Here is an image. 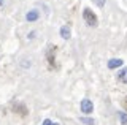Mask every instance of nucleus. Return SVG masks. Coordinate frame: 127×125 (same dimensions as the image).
Masks as SVG:
<instances>
[{
    "mask_svg": "<svg viewBox=\"0 0 127 125\" xmlns=\"http://www.w3.org/2000/svg\"><path fill=\"white\" fill-rule=\"evenodd\" d=\"M122 63H124V60H122V59H111V60H108V68L110 70H114V68L121 67Z\"/></svg>",
    "mask_w": 127,
    "mask_h": 125,
    "instance_id": "20e7f679",
    "label": "nucleus"
},
{
    "mask_svg": "<svg viewBox=\"0 0 127 125\" xmlns=\"http://www.w3.org/2000/svg\"><path fill=\"white\" fill-rule=\"evenodd\" d=\"M41 125H53V122H51L49 119H45V120H43V124H41Z\"/></svg>",
    "mask_w": 127,
    "mask_h": 125,
    "instance_id": "9d476101",
    "label": "nucleus"
},
{
    "mask_svg": "<svg viewBox=\"0 0 127 125\" xmlns=\"http://www.w3.org/2000/svg\"><path fill=\"white\" fill-rule=\"evenodd\" d=\"M79 108H81V112H84V114H91V112L94 111V104H92V101H91L89 98L81 100V104H79Z\"/></svg>",
    "mask_w": 127,
    "mask_h": 125,
    "instance_id": "f03ea898",
    "label": "nucleus"
},
{
    "mask_svg": "<svg viewBox=\"0 0 127 125\" xmlns=\"http://www.w3.org/2000/svg\"><path fill=\"white\" fill-rule=\"evenodd\" d=\"M83 19H84V22L87 25H91V27H95L98 24V19H97V16H95V13H92L89 8L83 10Z\"/></svg>",
    "mask_w": 127,
    "mask_h": 125,
    "instance_id": "f257e3e1",
    "label": "nucleus"
},
{
    "mask_svg": "<svg viewBox=\"0 0 127 125\" xmlns=\"http://www.w3.org/2000/svg\"><path fill=\"white\" fill-rule=\"evenodd\" d=\"M53 125H59V124H57V122H53Z\"/></svg>",
    "mask_w": 127,
    "mask_h": 125,
    "instance_id": "f8f14e48",
    "label": "nucleus"
},
{
    "mask_svg": "<svg viewBox=\"0 0 127 125\" xmlns=\"http://www.w3.org/2000/svg\"><path fill=\"white\" fill-rule=\"evenodd\" d=\"M94 3L98 6V8H102V6L105 5V0H94Z\"/></svg>",
    "mask_w": 127,
    "mask_h": 125,
    "instance_id": "1a4fd4ad",
    "label": "nucleus"
},
{
    "mask_svg": "<svg viewBox=\"0 0 127 125\" xmlns=\"http://www.w3.org/2000/svg\"><path fill=\"white\" fill-rule=\"evenodd\" d=\"M118 81H119V83H122V84H127V67L122 68L121 71L118 73Z\"/></svg>",
    "mask_w": 127,
    "mask_h": 125,
    "instance_id": "423d86ee",
    "label": "nucleus"
},
{
    "mask_svg": "<svg viewBox=\"0 0 127 125\" xmlns=\"http://www.w3.org/2000/svg\"><path fill=\"white\" fill-rule=\"evenodd\" d=\"M122 103H124V108L127 109V97H126V98H124V101H122Z\"/></svg>",
    "mask_w": 127,
    "mask_h": 125,
    "instance_id": "9b49d317",
    "label": "nucleus"
},
{
    "mask_svg": "<svg viewBox=\"0 0 127 125\" xmlns=\"http://www.w3.org/2000/svg\"><path fill=\"white\" fill-rule=\"evenodd\" d=\"M38 18H40V13H38L37 10H32V11H29V13L26 14V19H27L29 22H33V21H37Z\"/></svg>",
    "mask_w": 127,
    "mask_h": 125,
    "instance_id": "39448f33",
    "label": "nucleus"
},
{
    "mask_svg": "<svg viewBox=\"0 0 127 125\" xmlns=\"http://www.w3.org/2000/svg\"><path fill=\"white\" fill-rule=\"evenodd\" d=\"M118 117L121 125H127V112H118Z\"/></svg>",
    "mask_w": 127,
    "mask_h": 125,
    "instance_id": "6e6552de",
    "label": "nucleus"
},
{
    "mask_svg": "<svg viewBox=\"0 0 127 125\" xmlns=\"http://www.w3.org/2000/svg\"><path fill=\"white\" fill-rule=\"evenodd\" d=\"M79 122L84 125H95V120L91 119V117H79Z\"/></svg>",
    "mask_w": 127,
    "mask_h": 125,
    "instance_id": "0eeeda50",
    "label": "nucleus"
},
{
    "mask_svg": "<svg viewBox=\"0 0 127 125\" xmlns=\"http://www.w3.org/2000/svg\"><path fill=\"white\" fill-rule=\"evenodd\" d=\"M59 33H61V37L64 38V40H70V37H71V27L70 25H62L61 30H59Z\"/></svg>",
    "mask_w": 127,
    "mask_h": 125,
    "instance_id": "7ed1b4c3",
    "label": "nucleus"
}]
</instances>
